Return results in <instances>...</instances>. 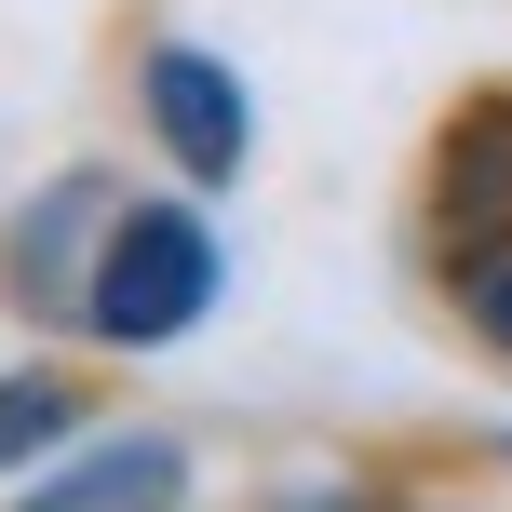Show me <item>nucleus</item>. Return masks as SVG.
Wrapping results in <instances>:
<instances>
[{"label": "nucleus", "instance_id": "nucleus-7", "mask_svg": "<svg viewBox=\"0 0 512 512\" xmlns=\"http://www.w3.org/2000/svg\"><path fill=\"white\" fill-rule=\"evenodd\" d=\"M459 310H472V337L512 351V243H472V256H459Z\"/></svg>", "mask_w": 512, "mask_h": 512}, {"label": "nucleus", "instance_id": "nucleus-2", "mask_svg": "<svg viewBox=\"0 0 512 512\" xmlns=\"http://www.w3.org/2000/svg\"><path fill=\"white\" fill-rule=\"evenodd\" d=\"M108 216H122V189H108L95 162H68L54 189L14 203V230H0V283H14L27 310H81V297H95V256H108Z\"/></svg>", "mask_w": 512, "mask_h": 512}, {"label": "nucleus", "instance_id": "nucleus-8", "mask_svg": "<svg viewBox=\"0 0 512 512\" xmlns=\"http://www.w3.org/2000/svg\"><path fill=\"white\" fill-rule=\"evenodd\" d=\"M499 459H512V432H499Z\"/></svg>", "mask_w": 512, "mask_h": 512}, {"label": "nucleus", "instance_id": "nucleus-4", "mask_svg": "<svg viewBox=\"0 0 512 512\" xmlns=\"http://www.w3.org/2000/svg\"><path fill=\"white\" fill-rule=\"evenodd\" d=\"M176 499H189V445L135 432V445H95V459H54L14 512H176Z\"/></svg>", "mask_w": 512, "mask_h": 512}, {"label": "nucleus", "instance_id": "nucleus-3", "mask_svg": "<svg viewBox=\"0 0 512 512\" xmlns=\"http://www.w3.org/2000/svg\"><path fill=\"white\" fill-rule=\"evenodd\" d=\"M135 95H149V135L176 149L189 189H230V176H243V149H256V95H243V68H216L203 41H162L149 68H135Z\"/></svg>", "mask_w": 512, "mask_h": 512}, {"label": "nucleus", "instance_id": "nucleus-5", "mask_svg": "<svg viewBox=\"0 0 512 512\" xmlns=\"http://www.w3.org/2000/svg\"><path fill=\"white\" fill-rule=\"evenodd\" d=\"M445 216H459L472 243H512V108H486V122L445 149Z\"/></svg>", "mask_w": 512, "mask_h": 512}, {"label": "nucleus", "instance_id": "nucleus-1", "mask_svg": "<svg viewBox=\"0 0 512 512\" xmlns=\"http://www.w3.org/2000/svg\"><path fill=\"white\" fill-rule=\"evenodd\" d=\"M203 310H216V230H203V203H122L81 324H95L108 351H176Z\"/></svg>", "mask_w": 512, "mask_h": 512}, {"label": "nucleus", "instance_id": "nucleus-6", "mask_svg": "<svg viewBox=\"0 0 512 512\" xmlns=\"http://www.w3.org/2000/svg\"><path fill=\"white\" fill-rule=\"evenodd\" d=\"M68 432H81V391L54 378V364H14V378H0V486L41 472V459H68Z\"/></svg>", "mask_w": 512, "mask_h": 512}]
</instances>
